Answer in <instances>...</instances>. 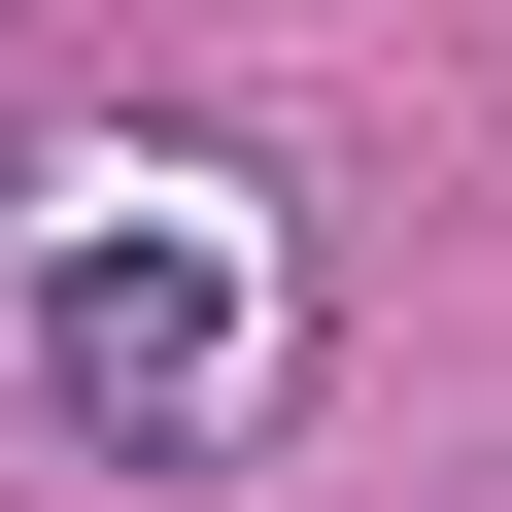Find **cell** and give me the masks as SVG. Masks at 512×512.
<instances>
[{"instance_id":"6da1fadb","label":"cell","mask_w":512,"mask_h":512,"mask_svg":"<svg viewBox=\"0 0 512 512\" xmlns=\"http://www.w3.org/2000/svg\"><path fill=\"white\" fill-rule=\"evenodd\" d=\"M308 376V274H274V205H205V171H35V410L205 478V444H274Z\"/></svg>"}]
</instances>
